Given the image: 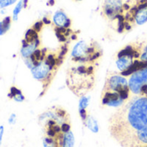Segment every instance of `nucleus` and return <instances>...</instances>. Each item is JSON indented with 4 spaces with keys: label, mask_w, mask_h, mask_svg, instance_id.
Wrapping results in <instances>:
<instances>
[{
    "label": "nucleus",
    "mask_w": 147,
    "mask_h": 147,
    "mask_svg": "<svg viewBox=\"0 0 147 147\" xmlns=\"http://www.w3.org/2000/svg\"><path fill=\"white\" fill-rule=\"evenodd\" d=\"M60 127H61V132H62L63 134L71 131V125H70L69 122H66V121H65V122L62 123V124L60 125Z\"/></svg>",
    "instance_id": "24"
},
{
    "label": "nucleus",
    "mask_w": 147,
    "mask_h": 147,
    "mask_svg": "<svg viewBox=\"0 0 147 147\" xmlns=\"http://www.w3.org/2000/svg\"><path fill=\"white\" fill-rule=\"evenodd\" d=\"M123 6V0H104L102 5V14L107 19L115 21L119 16H122Z\"/></svg>",
    "instance_id": "7"
},
{
    "label": "nucleus",
    "mask_w": 147,
    "mask_h": 147,
    "mask_svg": "<svg viewBox=\"0 0 147 147\" xmlns=\"http://www.w3.org/2000/svg\"><path fill=\"white\" fill-rule=\"evenodd\" d=\"M23 8V0H18L12 10V21L13 22H17L18 21V17L20 13L22 12Z\"/></svg>",
    "instance_id": "17"
},
{
    "label": "nucleus",
    "mask_w": 147,
    "mask_h": 147,
    "mask_svg": "<svg viewBox=\"0 0 147 147\" xmlns=\"http://www.w3.org/2000/svg\"><path fill=\"white\" fill-rule=\"evenodd\" d=\"M27 42H34L37 40L40 39L39 33H37L35 30H34L32 28L27 29V31L24 34V38H23Z\"/></svg>",
    "instance_id": "16"
},
{
    "label": "nucleus",
    "mask_w": 147,
    "mask_h": 147,
    "mask_svg": "<svg viewBox=\"0 0 147 147\" xmlns=\"http://www.w3.org/2000/svg\"><path fill=\"white\" fill-rule=\"evenodd\" d=\"M147 146V127L138 132L135 140V147H144Z\"/></svg>",
    "instance_id": "14"
},
{
    "label": "nucleus",
    "mask_w": 147,
    "mask_h": 147,
    "mask_svg": "<svg viewBox=\"0 0 147 147\" xmlns=\"http://www.w3.org/2000/svg\"><path fill=\"white\" fill-rule=\"evenodd\" d=\"M102 55V50L96 42L79 40L71 50L72 61L82 65H92Z\"/></svg>",
    "instance_id": "4"
},
{
    "label": "nucleus",
    "mask_w": 147,
    "mask_h": 147,
    "mask_svg": "<svg viewBox=\"0 0 147 147\" xmlns=\"http://www.w3.org/2000/svg\"><path fill=\"white\" fill-rule=\"evenodd\" d=\"M52 23L56 28H71V20L63 9H58L53 15Z\"/></svg>",
    "instance_id": "9"
},
{
    "label": "nucleus",
    "mask_w": 147,
    "mask_h": 147,
    "mask_svg": "<svg viewBox=\"0 0 147 147\" xmlns=\"http://www.w3.org/2000/svg\"><path fill=\"white\" fill-rule=\"evenodd\" d=\"M6 12H5V9H0V14H2V15H3V14H5Z\"/></svg>",
    "instance_id": "30"
},
{
    "label": "nucleus",
    "mask_w": 147,
    "mask_h": 147,
    "mask_svg": "<svg viewBox=\"0 0 147 147\" xmlns=\"http://www.w3.org/2000/svg\"><path fill=\"white\" fill-rule=\"evenodd\" d=\"M146 97H147V93H146Z\"/></svg>",
    "instance_id": "32"
},
{
    "label": "nucleus",
    "mask_w": 147,
    "mask_h": 147,
    "mask_svg": "<svg viewBox=\"0 0 147 147\" xmlns=\"http://www.w3.org/2000/svg\"><path fill=\"white\" fill-rule=\"evenodd\" d=\"M130 88L128 81L123 75L116 73L106 78L102 93V104L110 107H118L123 104L129 97Z\"/></svg>",
    "instance_id": "2"
},
{
    "label": "nucleus",
    "mask_w": 147,
    "mask_h": 147,
    "mask_svg": "<svg viewBox=\"0 0 147 147\" xmlns=\"http://www.w3.org/2000/svg\"><path fill=\"white\" fill-rule=\"evenodd\" d=\"M84 124L93 132V133H97L99 130V127L98 124L96 122V121L90 115H88L86 118V121L84 122Z\"/></svg>",
    "instance_id": "18"
},
{
    "label": "nucleus",
    "mask_w": 147,
    "mask_h": 147,
    "mask_svg": "<svg viewBox=\"0 0 147 147\" xmlns=\"http://www.w3.org/2000/svg\"><path fill=\"white\" fill-rule=\"evenodd\" d=\"M89 100L90 98L84 96H81L80 100H79V110H86L87 107H88V104H89Z\"/></svg>",
    "instance_id": "20"
},
{
    "label": "nucleus",
    "mask_w": 147,
    "mask_h": 147,
    "mask_svg": "<svg viewBox=\"0 0 147 147\" xmlns=\"http://www.w3.org/2000/svg\"><path fill=\"white\" fill-rule=\"evenodd\" d=\"M40 46V40H37L34 42H27L24 39L22 40V45L20 49V55L22 58L27 59L31 56V54Z\"/></svg>",
    "instance_id": "11"
},
{
    "label": "nucleus",
    "mask_w": 147,
    "mask_h": 147,
    "mask_svg": "<svg viewBox=\"0 0 147 147\" xmlns=\"http://www.w3.org/2000/svg\"><path fill=\"white\" fill-rule=\"evenodd\" d=\"M130 90L136 95H140L143 86L147 85V66L131 75L128 81Z\"/></svg>",
    "instance_id": "8"
},
{
    "label": "nucleus",
    "mask_w": 147,
    "mask_h": 147,
    "mask_svg": "<svg viewBox=\"0 0 147 147\" xmlns=\"http://www.w3.org/2000/svg\"><path fill=\"white\" fill-rule=\"evenodd\" d=\"M17 1L18 0H0V9H6L7 7H9L14 3H16Z\"/></svg>",
    "instance_id": "21"
},
{
    "label": "nucleus",
    "mask_w": 147,
    "mask_h": 147,
    "mask_svg": "<svg viewBox=\"0 0 147 147\" xmlns=\"http://www.w3.org/2000/svg\"><path fill=\"white\" fill-rule=\"evenodd\" d=\"M43 26H44V23H43V22H42L41 20H39V21L35 22L33 24V26H32V28H33L34 30H35L37 33H40V32L42 30V28H43Z\"/></svg>",
    "instance_id": "22"
},
{
    "label": "nucleus",
    "mask_w": 147,
    "mask_h": 147,
    "mask_svg": "<svg viewBox=\"0 0 147 147\" xmlns=\"http://www.w3.org/2000/svg\"><path fill=\"white\" fill-rule=\"evenodd\" d=\"M3 133H4V127H3V126H0V146H1V144H2Z\"/></svg>",
    "instance_id": "27"
},
{
    "label": "nucleus",
    "mask_w": 147,
    "mask_h": 147,
    "mask_svg": "<svg viewBox=\"0 0 147 147\" xmlns=\"http://www.w3.org/2000/svg\"><path fill=\"white\" fill-rule=\"evenodd\" d=\"M42 143L44 147H59V144L57 139L51 138L48 136L43 138Z\"/></svg>",
    "instance_id": "19"
},
{
    "label": "nucleus",
    "mask_w": 147,
    "mask_h": 147,
    "mask_svg": "<svg viewBox=\"0 0 147 147\" xmlns=\"http://www.w3.org/2000/svg\"><path fill=\"white\" fill-rule=\"evenodd\" d=\"M54 3H55V0H48L47 3V4L49 5V6H53Z\"/></svg>",
    "instance_id": "28"
},
{
    "label": "nucleus",
    "mask_w": 147,
    "mask_h": 147,
    "mask_svg": "<svg viewBox=\"0 0 147 147\" xmlns=\"http://www.w3.org/2000/svg\"><path fill=\"white\" fill-rule=\"evenodd\" d=\"M142 47L143 45L141 43L132 44L120 51L116 60V65L121 73L127 71L136 60L140 59Z\"/></svg>",
    "instance_id": "5"
},
{
    "label": "nucleus",
    "mask_w": 147,
    "mask_h": 147,
    "mask_svg": "<svg viewBox=\"0 0 147 147\" xmlns=\"http://www.w3.org/2000/svg\"><path fill=\"white\" fill-rule=\"evenodd\" d=\"M74 1H77V2H80V1H82V0H74Z\"/></svg>",
    "instance_id": "31"
},
{
    "label": "nucleus",
    "mask_w": 147,
    "mask_h": 147,
    "mask_svg": "<svg viewBox=\"0 0 147 147\" xmlns=\"http://www.w3.org/2000/svg\"><path fill=\"white\" fill-rule=\"evenodd\" d=\"M56 70L57 69L51 67L43 60L40 62L37 65L33 67L30 70V72L32 74V77L35 80L43 83L44 86L46 87L47 85L48 86V84L52 81Z\"/></svg>",
    "instance_id": "6"
},
{
    "label": "nucleus",
    "mask_w": 147,
    "mask_h": 147,
    "mask_svg": "<svg viewBox=\"0 0 147 147\" xmlns=\"http://www.w3.org/2000/svg\"><path fill=\"white\" fill-rule=\"evenodd\" d=\"M11 23L12 17L9 16H6L2 21H0V36H3L9 32L11 28Z\"/></svg>",
    "instance_id": "15"
},
{
    "label": "nucleus",
    "mask_w": 147,
    "mask_h": 147,
    "mask_svg": "<svg viewBox=\"0 0 147 147\" xmlns=\"http://www.w3.org/2000/svg\"><path fill=\"white\" fill-rule=\"evenodd\" d=\"M144 147H147V146H144Z\"/></svg>",
    "instance_id": "33"
},
{
    "label": "nucleus",
    "mask_w": 147,
    "mask_h": 147,
    "mask_svg": "<svg viewBox=\"0 0 147 147\" xmlns=\"http://www.w3.org/2000/svg\"><path fill=\"white\" fill-rule=\"evenodd\" d=\"M147 127V97L136 98L117 111L110 119L112 136L123 147H135L136 135Z\"/></svg>",
    "instance_id": "1"
},
{
    "label": "nucleus",
    "mask_w": 147,
    "mask_h": 147,
    "mask_svg": "<svg viewBox=\"0 0 147 147\" xmlns=\"http://www.w3.org/2000/svg\"><path fill=\"white\" fill-rule=\"evenodd\" d=\"M28 4V0H23V8L26 9Z\"/></svg>",
    "instance_id": "29"
},
{
    "label": "nucleus",
    "mask_w": 147,
    "mask_h": 147,
    "mask_svg": "<svg viewBox=\"0 0 147 147\" xmlns=\"http://www.w3.org/2000/svg\"><path fill=\"white\" fill-rule=\"evenodd\" d=\"M59 147H74L75 138L71 131L62 134L58 139Z\"/></svg>",
    "instance_id": "12"
},
{
    "label": "nucleus",
    "mask_w": 147,
    "mask_h": 147,
    "mask_svg": "<svg viewBox=\"0 0 147 147\" xmlns=\"http://www.w3.org/2000/svg\"><path fill=\"white\" fill-rule=\"evenodd\" d=\"M133 22L134 25H143L147 22V1L140 3L133 16Z\"/></svg>",
    "instance_id": "10"
},
{
    "label": "nucleus",
    "mask_w": 147,
    "mask_h": 147,
    "mask_svg": "<svg viewBox=\"0 0 147 147\" xmlns=\"http://www.w3.org/2000/svg\"><path fill=\"white\" fill-rule=\"evenodd\" d=\"M8 97L10 99H13L16 102H22L25 101V96L22 94V90H19L16 86H11L9 89V91L8 93Z\"/></svg>",
    "instance_id": "13"
},
{
    "label": "nucleus",
    "mask_w": 147,
    "mask_h": 147,
    "mask_svg": "<svg viewBox=\"0 0 147 147\" xmlns=\"http://www.w3.org/2000/svg\"><path fill=\"white\" fill-rule=\"evenodd\" d=\"M41 21L43 22L44 25H50L52 23V20H50L47 16H43Z\"/></svg>",
    "instance_id": "26"
},
{
    "label": "nucleus",
    "mask_w": 147,
    "mask_h": 147,
    "mask_svg": "<svg viewBox=\"0 0 147 147\" xmlns=\"http://www.w3.org/2000/svg\"><path fill=\"white\" fill-rule=\"evenodd\" d=\"M69 89L78 96H84L95 84V68L92 65H78L69 70L66 78Z\"/></svg>",
    "instance_id": "3"
},
{
    "label": "nucleus",
    "mask_w": 147,
    "mask_h": 147,
    "mask_svg": "<svg viewBox=\"0 0 147 147\" xmlns=\"http://www.w3.org/2000/svg\"><path fill=\"white\" fill-rule=\"evenodd\" d=\"M16 120H17L16 115L15 113H12V114L9 115V119H8V123H9V125H15V124L16 123Z\"/></svg>",
    "instance_id": "25"
},
{
    "label": "nucleus",
    "mask_w": 147,
    "mask_h": 147,
    "mask_svg": "<svg viewBox=\"0 0 147 147\" xmlns=\"http://www.w3.org/2000/svg\"><path fill=\"white\" fill-rule=\"evenodd\" d=\"M140 60L142 61V62H147V44L143 46V47H142Z\"/></svg>",
    "instance_id": "23"
}]
</instances>
